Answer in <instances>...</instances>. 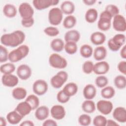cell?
Segmentation results:
<instances>
[{
    "mask_svg": "<svg viewBox=\"0 0 126 126\" xmlns=\"http://www.w3.org/2000/svg\"><path fill=\"white\" fill-rule=\"evenodd\" d=\"M96 89L93 84H88L84 88L83 94L86 99H92L96 95Z\"/></svg>",
    "mask_w": 126,
    "mask_h": 126,
    "instance_id": "cell-22",
    "label": "cell"
},
{
    "mask_svg": "<svg viewBox=\"0 0 126 126\" xmlns=\"http://www.w3.org/2000/svg\"><path fill=\"white\" fill-rule=\"evenodd\" d=\"M44 32L49 36L54 37L60 33V31L58 28L55 27L50 26L44 29Z\"/></svg>",
    "mask_w": 126,
    "mask_h": 126,
    "instance_id": "cell-42",
    "label": "cell"
},
{
    "mask_svg": "<svg viewBox=\"0 0 126 126\" xmlns=\"http://www.w3.org/2000/svg\"><path fill=\"white\" fill-rule=\"evenodd\" d=\"M70 99V97L67 96L63 91L61 90L59 91L57 94V100L61 103H65L67 102Z\"/></svg>",
    "mask_w": 126,
    "mask_h": 126,
    "instance_id": "cell-46",
    "label": "cell"
},
{
    "mask_svg": "<svg viewBox=\"0 0 126 126\" xmlns=\"http://www.w3.org/2000/svg\"><path fill=\"white\" fill-rule=\"evenodd\" d=\"M67 79V73L64 71H60L51 78L50 83L53 88L59 89L66 82Z\"/></svg>",
    "mask_w": 126,
    "mask_h": 126,
    "instance_id": "cell-6",
    "label": "cell"
},
{
    "mask_svg": "<svg viewBox=\"0 0 126 126\" xmlns=\"http://www.w3.org/2000/svg\"><path fill=\"white\" fill-rule=\"evenodd\" d=\"M106 126H118L119 124L113 120H107Z\"/></svg>",
    "mask_w": 126,
    "mask_h": 126,
    "instance_id": "cell-51",
    "label": "cell"
},
{
    "mask_svg": "<svg viewBox=\"0 0 126 126\" xmlns=\"http://www.w3.org/2000/svg\"><path fill=\"white\" fill-rule=\"evenodd\" d=\"M25 100L30 104L32 110H35L39 107V98L36 95L34 94H30L28 95Z\"/></svg>",
    "mask_w": 126,
    "mask_h": 126,
    "instance_id": "cell-38",
    "label": "cell"
},
{
    "mask_svg": "<svg viewBox=\"0 0 126 126\" xmlns=\"http://www.w3.org/2000/svg\"><path fill=\"white\" fill-rule=\"evenodd\" d=\"M94 63L91 61H87L85 62L82 65L83 71L87 74L91 73L93 71Z\"/></svg>",
    "mask_w": 126,
    "mask_h": 126,
    "instance_id": "cell-43",
    "label": "cell"
},
{
    "mask_svg": "<svg viewBox=\"0 0 126 126\" xmlns=\"http://www.w3.org/2000/svg\"><path fill=\"white\" fill-rule=\"evenodd\" d=\"M90 40L94 45H100L105 41L106 36L101 32H95L92 33L90 36Z\"/></svg>",
    "mask_w": 126,
    "mask_h": 126,
    "instance_id": "cell-20",
    "label": "cell"
},
{
    "mask_svg": "<svg viewBox=\"0 0 126 126\" xmlns=\"http://www.w3.org/2000/svg\"><path fill=\"white\" fill-rule=\"evenodd\" d=\"M95 83L97 87L99 88H103L107 86L108 83L107 78L102 75L97 76L95 80Z\"/></svg>",
    "mask_w": 126,
    "mask_h": 126,
    "instance_id": "cell-39",
    "label": "cell"
},
{
    "mask_svg": "<svg viewBox=\"0 0 126 126\" xmlns=\"http://www.w3.org/2000/svg\"><path fill=\"white\" fill-rule=\"evenodd\" d=\"M76 22V18L74 16L72 15H68L63 21V26L65 29H71L75 26Z\"/></svg>",
    "mask_w": 126,
    "mask_h": 126,
    "instance_id": "cell-33",
    "label": "cell"
},
{
    "mask_svg": "<svg viewBox=\"0 0 126 126\" xmlns=\"http://www.w3.org/2000/svg\"><path fill=\"white\" fill-rule=\"evenodd\" d=\"M3 13L8 18H13L16 16L17 13L16 7L12 4L7 3L3 7Z\"/></svg>",
    "mask_w": 126,
    "mask_h": 126,
    "instance_id": "cell-27",
    "label": "cell"
},
{
    "mask_svg": "<svg viewBox=\"0 0 126 126\" xmlns=\"http://www.w3.org/2000/svg\"><path fill=\"white\" fill-rule=\"evenodd\" d=\"M15 70V66L12 63H8L1 65L0 67V72L3 74H12Z\"/></svg>",
    "mask_w": 126,
    "mask_h": 126,
    "instance_id": "cell-37",
    "label": "cell"
},
{
    "mask_svg": "<svg viewBox=\"0 0 126 126\" xmlns=\"http://www.w3.org/2000/svg\"><path fill=\"white\" fill-rule=\"evenodd\" d=\"M115 87L119 89H124L126 87V78L124 75H119L115 77L114 80Z\"/></svg>",
    "mask_w": 126,
    "mask_h": 126,
    "instance_id": "cell-35",
    "label": "cell"
},
{
    "mask_svg": "<svg viewBox=\"0 0 126 126\" xmlns=\"http://www.w3.org/2000/svg\"><path fill=\"white\" fill-rule=\"evenodd\" d=\"M64 46V43L63 40L61 38H55L52 40L50 43V47L51 49L56 52H60L63 49Z\"/></svg>",
    "mask_w": 126,
    "mask_h": 126,
    "instance_id": "cell-31",
    "label": "cell"
},
{
    "mask_svg": "<svg viewBox=\"0 0 126 126\" xmlns=\"http://www.w3.org/2000/svg\"><path fill=\"white\" fill-rule=\"evenodd\" d=\"M27 94L26 90L22 87H17L14 89L12 92L13 98L17 100H22L25 98Z\"/></svg>",
    "mask_w": 126,
    "mask_h": 126,
    "instance_id": "cell-30",
    "label": "cell"
},
{
    "mask_svg": "<svg viewBox=\"0 0 126 126\" xmlns=\"http://www.w3.org/2000/svg\"><path fill=\"white\" fill-rule=\"evenodd\" d=\"M64 49L66 53L69 55H73L77 52L78 47L76 42L68 41L66 42L64 44Z\"/></svg>",
    "mask_w": 126,
    "mask_h": 126,
    "instance_id": "cell-36",
    "label": "cell"
},
{
    "mask_svg": "<svg viewBox=\"0 0 126 126\" xmlns=\"http://www.w3.org/2000/svg\"><path fill=\"white\" fill-rule=\"evenodd\" d=\"M82 109L84 112L90 114L95 111L96 106L92 99H86L82 104Z\"/></svg>",
    "mask_w": 126,
    "mask_h": 126,
    "instance_id": "cell-28",
    "label": "cell"
},
{
    "mask_svg": "<svg viewBox=\"0 0 126 126\" xmlns=\"http://www.w3.org/2000/svg\"><path fill=\"white\" fill-rule=\"evenodd\" d=\"M49 109L46 106H39L35 112V118L39 121H43L47 119L49 115Z\"/></svg>",
    "mask_w": 126,
    "mask_h": 126,
    "instance_id": "cell-19",
    "label": "cell"
},
{
    "mask_svg": "<svg viewBox=\"0 0 126 126\" xmlns=\"http://www.w3.org/2000/svg\"><path fill=\"white\" fill-rule=\"evenodd\" d=\"M109 68V64L107 62L99 61L94 65L93 72L97 75H103L108 72Z\"/></svg>",
    "mask_w": 126,
    "mask_h": 126,
    "instance_id": "cell-15",
    "label": "cell"
},
{
    "mask_svg": "<svg viewBox=\"0 0 126 126\" xmlns=\"http://www.w3.org/2000/svg\"><path fill=\"white\" fill-rule=\"evenodd\" d=\"M80 53L82 57L85 58H89L93 54V48L88 44H84L80 47Z\"/></svg>",
    "mask_w": 126,
    "mask_h": 126,
    "instance_id": "cell-34",
    "label": "cell"
},
{
    "mask_svg": "<svg viewBox=\"0 0 126 126\" xmlns=\"http://www.w3.org/2000/svg\"><path fill=\"white\" fill-rule=\"evenodd\" d=\"M49 63L54 68L63 69L66 67L67 62L65 58L57 53H53L49 56Z\"/></svg>",
    "mask_w": 126,
    "mask_h": 126,
    "instance_id": "cell-5",
    "label": "cell"
},
{
    "mask_svg": "<svg viewBox=\"0 0 126 126\" xmlns=\"http://www.w3.org/2000/svg\"><path fill=\"white\" fill-rule=\"evenodd\" d=\"M96 108L102 114L107 115L109 114L113 108V103L108 100H100L96 103Z\"/></svg>",
    "mask_w": 126,
    "mask_h": 126,
    "instance_id": "cell-11",
    "label": "cell"
},
{
    "mask_svg": "<svg viewBox=\"0 0 126 126\" xmlns=\"http://www.w3.org/2000/svg\"><path fill=\"white\" fill-rule=\"evenodd\" d=\"M63 13L59 7L51 8L48 13V21L53 26H58L63 20Z\"/></svg>",
    "mask_w": 126,
    "mask_h": 126,
    "instance_id": "cell-7",
    "label": "cell"
},
{
    "mask_svg": "<svg viewBox=\"0 0 126 126\" xmlns=\"http://www.w3.org/2000/svg\"><path fill=\"white\" fill-rule=\"evenodd\" d=\"M34 23V20L33 18L27 19H22L21 24L25 28H30L33 26Z\"/></svg>",
    "mask_w": 126,
    "mask_h": 126,
    "instance_id": "cell-47",
    "label": "cell"
},
{
    "mask_svg": "<svg viewBox=\"0 0 126 126\" xmlns=\"http://www.w3.org/2000/svg\"><path fill=\"white\" fill-rule=\"evenodd\" d=\"M30 49L26 45H22L17 48L11 51L8 55V60L11 63H16L21 61L28 56Z\"/></svg>",
    "mask_w": 126,
    "mask_h": 126,
    "instance_id": "cell-2",
    "label": "cell"
},
{
    "mask_svg": "<svg viewBox=\"0 0 126 126\" xmlns=\"http://www.w3.org/2000/svg\"><path fill=\"white\" fill-rule=\"evenodd\" d=\"M92 121L91 117L88 114H82L78 118V122L80 125L87 126L90 125Z\"/></svg>",
    "mask_w": 126,
    "mask_h": 126,
    "instance_id": "cell-41",
    "label": "cell"
},
{
    "mask_svg": "<svg viewBox=\"0 0 126 126\" xmlns=\"http://www.w3.org/2000/svg\"><path fill=\"white\" fill-rule=\"evenodd\" d=\"M25 33L20 30H16L9 33H5L0 37L1 43L10 47H17L21 44L25 39Z\"/></svg>",
    "mask_w": 126,
    "mask_h": 126,
    "instance_id": "cell-1",
    "label": "cell"
},
{
    "mask_svg": "<svg viewBox=\"0 0 126 126\" xmlns=\"http://www.w3.org/2000/svg\"><path fill=\"white\" fill-rule=\"evenodd\" d=\"M51 116L57 120L63 119L65 116V110L64 108L61 105H53L50 110Z\"/></svg>",
    "mask_w": 126,
    "mask_h": 126,
    "instance_id": "cell-14",
    "label": "cell"
},
{
    "mask_svg": "<svg viewBox=\"0 0 126 126\" xmlns=\"http://www.w3.org/2000/svg\"><path fill=\"white\" fill-rule=\"evenodd\" d=\"M48 86L47 82L42 79L36 80L32 85L33 93L38 95L44 94L48 91Z\"/></svg>",
    "mask_w": 126,
    "mask_h": 126,
    "instance_id": "cell-9",
    "label": "cell"
},
{
    "mask_svg": "<svg viewBox=\"0 0 126 126\" xmlns=\"http://www.w3.org/2000/svg\"><path fill=\"white\" fill-rule=\"evenodd\" d=\"M101 96L106 99L112 98L115 94V91L112 86H105L100 92Z\"/></svg>",
    "mask_w": 126,
    "mask_h": 126,
    "instance_id": "cell-32",
    "label": "cell"
},
{
    "mask_svg": "<svg viewBox=\"0 0 126 126\" xmlns=\"http://www.w3.org/2000/svg\"><path fill=\"white\" fill-rule=\"evenodd\" d=\"M2 84L8 87H13L16 86L18 82V77L13 74H3L1 77Z\"/></svg>",
    "mask_w": 126,
    "mask_h": 126,
    "instance_id": "cell-16",
    "label": "cell"
},
{
    "mask_svg": "<svg viewBox=\"0 0 126 126\" xmlns=\"http://www.w3.org/2000/svg\"><path fill=\"white\" fill-rule=\"evenodd\" d=\"M20 15L22 19H27L33 18L34 10L31 4L28 2H23L19 6Z\"/></svg>",
    "mask_w": 126,
    "mask_h": 126,
    "instance_id": "cell-8",
    "label": "cell"
},
{
    "mask_svg": "<svg viewBox=\"0 0 126 126\" xmlns=\"http://www.w3.org/2000/svg\"><path fill=\"white\" fill-rule=\"evenodd\" d=\"M105 10L107 11L112 17L119 14V8L114 4H110L107 5L105 8Z\"/></svg>",
    "mask_w": 126,
    "mask_h": 126,
    "instance_id": "cell-44",
    "label": "cell"
},
{
    "mask_svg": "<svg viewBox=\"0 0 126 126\" xmlns=\"http://www.w3.org/2000/svg\"><path fill=\"white\" fill-rule=\"evenodd\" d=\"M23 118V117L15 110L9 112L6 115V120L7 122L12 125L19 124Z\"/></svg>",
    "mask_w": 126,
    "mask_h": 126,
    "instance_id": "cell-21",
    "label": "cell"
},
{
    "mask_svg": "<svg viewBox=\"0 0 126 126\" xmlns=\"http://www.w3.org/2000/svg\"><path fill=\"white\" fill-rule=\"evenodd\" d=\"M120 56L121 57L124 59H125L126 58V45H124L120 51Z\"/></svg>",
    "mask_w": 126,
    "mask_h": 126,
    "instance_id": "cell-52",
    "label": "cell"
},
{
    "mask_svg": "<svg viewBox=\"0 0 126 126\" xmlns=\"http://www.w3.org/2000/svg\"><path fill=\"white\" fill-rule=\"evenodd\" d=\"M20 125L21 126H34V124L30 120H26L22 122Z\"/></svg>",
    "mask_w": 126,
    "mask_h": 126,
    "instance_id": "cell-50",
    "label": "cell"
},
{
    "mask_svg": "<svg viewBox=\"0 0 126 126\" xmlns=\"http://www.w3.org/2000/svg\"><path fill=\"white\" fill-rule=\"evenodd\" d=\"M96 0H84L83 2L87 5H92L96 2Z\"/></svg>",
    "mask_w": 126,
    "mask_h": 126,
    "instance_id": "cell-53",
    "label": "cell"
},
{
    "mask_svg": "<svg viewBox=\"0 0 126 126\" xmlns=\"http://www.w3.org/2000/svg\"><path fill=\"white\" fill-rule=\"evenodd\" d=\"M60 9L63 13L70 15L72 14L75 10V5L74 3L69 0H66L63 2L60 6Z\"/></svg>",
    "mask_w": 126,
    "mask_h": 126,
    "instance_id": "cell-23",
    "label": "cell"
},
{
    "mask_svg": "<svg viewBox=\"0 0 126 126\" xmlns=\"http://www.w3.org/2000/svg\"><path fill=\"white\" fill-rule=\"evenodd\" d=\"M125 42L126 36L125 34L118 33L108 40L107 45L110 50L113 52H116L124 45Z\"/></svg>",
    "mask_w": 126,
    "mask_h": 126,
    "instance_id": "cell-3",
    "label": "cell"
},
{
    "mask_svg": "<svg viewBox=\"0 0 126 126\" xmlns=\"http://www.w3.org/2000/svg\"><path fill=\"white\" fill-rule=\"evenodd\" d=\"M15 110L23 117L29 115L32 110L30 104L26 100L20 102L17 105Z\"/></svg>",
    "mask_w": 126,
    "mask_h": 126,
    "instance_id": "cell-18",
    "label": "cell"
},
{
    "mask_svg": "<svg viewBox=\"0 0 126 126\" xmlns=\"http://www.w3.org/2000/svg\"><path fill=\"white\" fill-rule=\"evenodd\" d=\"M59 2L58 0H33L32 1L33 6L38 10H44L51 6L56 5Z\"/></svg>",
    "mask_w": 126,
    "mask_h": 126,
    "instance_id": "cell-12",
    "label": "cell"
},
{
    "mask_svg": "<svg viewBox=\"0 0 126 126\" xmlns=\"http://www.w3.org/2000/svg\"><path fill=\"white\" fill-rule=\"evenodd\" d=\"M112 25L114 29L118 32H124L126 30V19L123 15L118 14L113 17Z\"/></svg>",
    "mask_w": 126,
    "mask_h": 126,
    "instance_id": "cell-10",
    "label": "cell"
},
{
    "mask_svg": "<svg viewBox=\"0 0 126 126\" xmlns=\"http://www.w3.org/2000/svg\"><path fill=\"white\" fill-rule=\"evenodd\" d=\"M9 53L7 49L2 46L0 45V63H4L8 60Z\"/></svg>",
    "mask_w": 126,
    "mask_h": 126,
    "instance_id": "cell-45",
    "label": "cell"
},
{
    "mask_svg": "<svg viewBox=\"0 0 126 126\" xmlns=\"http://www.w3.org/2000/svg\"><path fill=\"white\" fill-rule=\"evenodd\" d=\"M106 123V118L101 115L96 116L93 121V125L95 126H105Z\"/></svg>",
    "mask_w": 126,
    "mask_h": 126,
    "instance_id": "cell-40",
    "label": "cell"
},
{
    "mask_svg": "<svg viewBox=\"0 0 126 126\" xmlns=\"http://www.w3.org/2000/svg\"><path fill=\"white\" fill-rule=\"evenodd\" d=\"M0 125L1 126H5L6 125V121L3 117H0Z\"/></svg>",
    "mask_w": 126,
    "mask_h": 126,
    "instance_id": "cell-54",
    "label": "cell"
},
{
    "mask_svg": "<svg viewBox=\"0 0 126 126\" xmlns=\"http://www.w3.org/2000/svg\"><path fill=\"white\" fill-rule=\"evenodd\" d=\"M118 69L119 71L124 75L126 74V62L122 61L119 62L118 64Z\"/></svg>",
    "mask_w": 126,
    "mask_h": 126,
    "instance_id": "cell-48",
    "label": "cell"
},
{
    "mask_svg": "<svg viewBox=\"0 0 126 126\" xmlns=\"http://www.w3.org/2000/svg\"><path fill=\"white\" fill-rule=\"evenodd\" d=\"M80 38V32L76 30H72L67 31L64 34V39L65 42L72 41L77 42Z\"/></svg>",
    "mask_w": 126,
    "mask_h": 126,
    "instance_id": "cell-24",
    "label": "cell"
},
{
    "mask_svg": "<svg viewBox=\"0 0 126 126\" xmlns=\"http://www.w3.org/2000/svg\"><path fill=\"white\" fill-rule=\"evenodd\" d=\"M42 125L44 126H57V124L53 120L47 119L43 123Z\"/></svg>",
    "mask_w": 126,
    "mask_h": 126,
    "instance_id": "cell-49",
    "label": "cell"
},
{
    "mask_svg": "<svg viewBox=\"0 0 126 126\" xmlns=\"http://www.w3.org/2000/svg\"><path fill=\"white\" fill-rule=\"evenodd\" d=\"M17 75L20 79L26 80L32 75V71L31 67L27 64H23L20 65L16 70Z\"/></svg>",
    "mask_w": 126,
    "mask_h": 126,
    "instance_id": "cell-13",
    "label": "cell"
},
{
    "mask_svg": "<svg viewBox=\"0 0 126 126\" xmlns=\"http://www.w3.org/2000/svg\"><path fill=\"white\" fill-rule=\"evenodd\" d=\"M98 17L97 11L94 8H90L86 12L85 18L86 21L89 23H93L96 21Z\"/></svg>",
    "mask_w": 126,
    "mask_h": 126,
    "instance_id": "cell-29",
    "label": "cell"
},
{
    "mask_svg": "<svg viewBox=\"0 0 126 126\" xmlns=\"http://www.w3.org/2000/svg\"><path fill=\"white\" fill-rule=\"evenodd\" d=\"M78 89V86L76 84L73 82H70L66 84L62 90L67 96L70 97L76 94Z\"/></svg>",
    "mask_w": 126,
    "mask_h": 126,
    "instance_id": "cell-26",
    "label": "cell"
},
{
    "mask_svg": "<svg viewBox=\"0 0 126 126\" xmlns=\"http://www.w3.org/2000/svg\"><path fill=\"white\" fill-rule=\"evenodd\" d=\"M94 58L96 61H101L104 60L107 56L106 49L102 46L96 47L93 51Z\"/></svg>",
    "mask_w": 126,
    "mask_h": 126,
    "instance_id": "cell-25",
    "label": "cell"
},
{
    "mask_svg": "<svg viewBox=\"0 0 126 126\" xmlns=\"http://www.w3.org/2000/svg\"><path fill=\"white\" fill-rule=\"evenodd\" d=\"M112 16L105 10L102 11L100 15L97 23L98 28L102 31H106L110 29L111 26Z\"/></svg>",
    "mask_w": 126,
    "mask_h": 126,
    "instance_id": "cell-4",
    "label": "cell"
},
{
    "mask_svg": "<svg viewBox=\"0 0 126 126\" xmlns=\"http://www.w3.org/2000/svg\"><path fill=\"white\" fill-rule=\"evenodd\" d=\"M112 115L114 119L120 123H124L126 122V109L124 107H116Z\"/></svg>",
    "mask_w": 126,
    "mask_h": 126,
    "instance_id": "cell-17",
    "label": "cell"
}]
</instances>
